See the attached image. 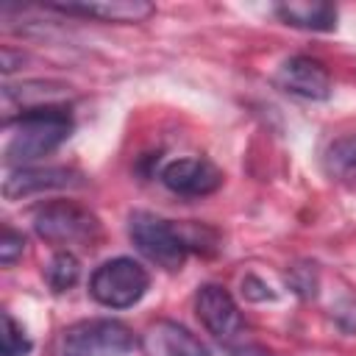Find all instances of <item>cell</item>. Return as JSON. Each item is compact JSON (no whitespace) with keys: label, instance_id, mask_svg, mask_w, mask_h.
<instances>
[{"label":"cell","instance_id":"obj_1","mask_svg":"<svg viewBox=\"0 0 356 356\" xmlns=\"http://www.w3.org/2000/svg\"><path fill=\"white\" fill-rule=\"evenodd\" d=\"M14 134L6 145V164L25 167L53 153L72 134V117L64 106L25 108L14 120Z\"/></svg>","mask_w":356,"mask_h":356},{"label":"cell","instance_id":"obj_2","mask_svg":"<svg viewBox=\"0 0 356 356\" xmlns=\"http://www.w3.org/2000/svg\"><path fill=\"white\" fill-rule=\"evenodd\" d=\"M128 236L145 259L164 270H181L192 250L189 228H181L150 211H134L128 217Z\"/></svg>","mask_w":356,"mask_h":356},{"label":"cell","instance_id":"obj_3","mask_svg":"<svg viewBox=\"0 0 356 356\" xmlns=\"http://www.w3.org/2000/svg\"><path fill=\"white\" fill-rule=\"evenodd\" d=\"M147 286H150V273L128 256L103 261L89 278V295L108 309H128L139 303Z\"/></svg>","mask_w":356,"mask_h":356},{"label":"cell","instance_id":"obj_4","mask_svg":"<svg viewBox=\"0 0 356 356\" xmlns=\"http://www.w3.org/2000/svg\"><path fill=\"white\" fill-rule=\"evenodd\" d=\"M134 334L120 320H83L64 331L61 356H125Z\"/></svg>","mask_w":356,"mask_h":356},{"label":"cell","instance_id":"obj_5","mask_svg":"<svg viewBox=\"0 0 356 356\" xmlns=\"http://www.w3.org/2000/svg\"><path fill=\"white\" fill-rule=\"evenodd\" d=\"M33 231L50 245H72L92 242L100 234V222L86 206H78L72 200H56L36 211Z\"/></svg>","mask_w":356,"mask_h":356},{"label":"cell","instance_id":"obj_6","mask_svg":"<svg viewBox=\"0 0 356 356\" xmlns=\"http://www.w3.org/2000/svg\"><path fill=\"white\" fill-rule=\"evenodd\" d=\"M195 312H197V320L209 328V334H214L225 348L236 345L245 323H242V314L225 286L203 284L195 295Z\"/></svg>","mask_w":356,"mask_h":356},{"label":"cell","instance_id":"obj_7","mask_svg":"<svg viewBox=\"0 0 356 356\" xmlns=\"http://www.w3.org/2000/svg\"><path fill=\"white\" fill-rule=\"evenodd\" d=\"M275 86L292 97L325 100L331 95V75L323 61L312 56H292L275 72Z\"/></svg>","mask_w":356,"mask_h":356},{"label":"cell","instance_id":"obj_8","mask_svg":"<svg viewBox=\"0 0 356 356\" xmlns=\"http://www.w3.org/2000/svg\"><path fill=\"white\" fill-rule=\"evenodd\" d=\"M159 178L170 192L184 195V197L211 195L222 184L220 167H214L209 159H175L161 167Z\"/></svg>","mask_w":356,"mask_h":356},{"label":"cell","instance_id":"obj_9","mask_svg":"<svg viewBox=\"0 0 356 356\" xmlns=\"http://www.w3.org/2000/svg\"><path fill=\"white\" fill-rule=\"evenodd\" d=\"M145 356H209V348L181 323L175 320H156L145 328L142 339Z\"/></svg>","mask_w":356,"mask_h":356},{"label":"cell","instance_id":"obj_10","mask_svg":"<svg viewBox=\"0 0 356 356\" xmlns=\"http://www.w3.org/2000/svg\"><path fill=\"white\" fill-rule=\"evenodd\" d=\"M47 8L70 17H92L100 22H145L153 17L156 6L147 0H97V3H47Z\"/></svg>","mask_w":356,"mask_h":356},{"label":"cell","instance_id":"obj_11","mask_svg":"<svg viewBox=\"0 0 356 356\" xmlns=\"http://www.w3.org/2000/svg\"><path fill=\"white\" fill-rule=\"evenodd\" d=\"M78 184H83L81 172H75L70 167H19L17 172H11L3 181V195L11 200V197L44 192V189L78 186Z\"/></svg>","mask_w":356,"mask_h":356},{"label":"cell","instance_id":"obj_12","mask_svg":"<svg viewBox=\"0 0 356 356\" xmlns=\"http://www.w3.org/2000/svg\"><path fill=\"white\" fill-rule=\"evenodd\" d=\"M275 14L303 31H334L337 28V6L323 3V0H292V3H278Z\"/></svg>","mask_w":356,"mask_h":356},{"label":"cell","instance_id":"obj_13","mask_svg":"<svg viewBox=\"0 0 356 356\" xmlns=\"http://www.w3.org/2000/svg\"><path fill=\"white\" fill-rule=\"evenodd\" d=\"M78 278H81V261L70 250L56 253L44 267V281L50 284L53 292H67L70 286L78 284Z\"/></svg>","mask_w":356,"mask_h":356},{"label":"cell","instance_id":"obj_14","mask_svg":"<svg viewBox=\"0 0 356 356\" xmlns=\"http://www.w3.org/2000/svg\"><path fill=\"white\" fill-rule=\"evenodd\" d=\"M325 170L334 178H356V136H342L325 150Z\"/></svg>","mask_w":356,"mask_h":356},{"label":"cell","instance_id":"obj_15","mask_svg":"<svg viewBox=\"0 0 356 356\" xmlns=\"http://www.w3.org/2000/svg\"><path fill=\"white\" fill-rule=\"evenodd\" d=\"M33 342L28 339L25 328L11 317V312H3V334H0V353L3 356H28Z\"/></svg>","mask_w":356,"mask_h":356},{"label":"cell","instance_id":"obj_16","mask_svg":"<svg viewBox=\"0 0 356 356\" xmlns=\"http://www.w3.org/2000/svg\"><path fill=\"white\" fill-rule=\"evenodd\" d=\"M286 281H289V286L300 298H314V292H317V270H314V264H295V267H289Z\"/></svg>","mask_w":356,"mask_h":356},{"label":"cell","instance_id":"obj_17","mask_svg":"<svg viewBox=\"0 0 356 356\" xmlns=\"http://www.w3.org/2000/svg\"><path fill=\"white\" fill-rule=\"evenodd\" d=\"M22 253H25V236L6 225L3 228V239H0V261L6 267H11Z\"/></svg>","mask_w":356,"mask_h":356},{"label":"cell","instance_id":"obj_18","mask_svg":"<svg viewBox=\"0 0 356 356\" xmlns=\"http://www.w3.org/2000/svg\"><path fill=\"white\" fill-rule=\"evenodd\" d=\"M334 317H337V323H339L345 331H356V298L342 300V303L334 309Z\"/></svg>","mask_w":356,"mask_h":356},{"label":"cell","instance_id":"obj_19","mask_svg":"<svg viewBox=\"0 0 356 356\" xmlns=\"http://www.w3.org/2000/svg\"><path fill=\"white\" fill-rule=\"evenodd\" d=\"M242 292H245V298H250V300H267V298H273L270 286H267L264 281H259L256 275H248V278L242 281Z\"/></svg>","mask_w":356,"mask_h":356},{"label":"cell","instance_id":"obj_20","mask_svg":"<svg viewBox=\"0 0 356 356\" xmlns=\"http://www.w3.org/2000/svg\"><path fill=\"white\" fill-rule=\"evenodd\" d=\"M228 356H273V353L259 342H236L228 348Z\"/></svg>","mask_w":356,"mask_h":356}]
</instances>
